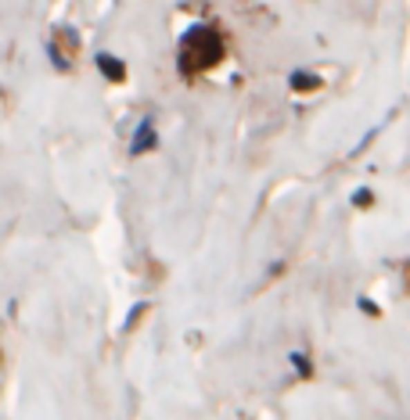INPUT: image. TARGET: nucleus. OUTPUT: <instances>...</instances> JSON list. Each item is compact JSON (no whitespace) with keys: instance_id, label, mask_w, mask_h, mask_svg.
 <instances>
[{"instance_id":"obj_1","label":"nucleus","mask_w":410,"mask_h":420,"mask_svg":"<svg viewBox=\"0 0 410 420\" xmlns=\"http://www.w3.org/2000/svg\"><path fill=\"white\" fill-rule=\"evenodd\" d=\"M223 58H227V36L216 26H191L180 36V47H176V61H180L184 76L212 72Z\"/></svg>"},{"instance_id":"obj_2","label":"nucleus","mask_w":410,"mask_h":420,"mask_svg":"<svg viewBox=\"0 0 410 420\" xmlns=\"http://www.w3.org/2000/svg\"><path fill=\"white\" fill-rule=\"evenodd\" d=\"M97 68H101V76L104 79H112V83H122L127 79V65H122L119 58H112V54H97Z\"/></svg>"},{"instance_id":"obj_3","label":"nucleus","mask_w":410,"mask_h":420,"mask_svg":"<svg viewBox=\"0 0 410 420\" xmlns=\"http://www.w3.org/2000/svg\"><path fill=\"white\" fill-rule=\"evenodd\" d=\"M130 148H133V155H145L148 148H155V130H151V119H145V122L137 126V137H133V144H130Z\"/></svg>"},{"instance_id":"obj_4","label":"nucleus","mask_w":410,"mask_h":420,"mask_svg":"<svg viewBox=\"0 0 410 420\" xmlns=\"http://www.w3.org/2000/svg\"><path fill=\"white\" fill-rule=\"evenodd\" d=\"M320 76H310V72H292V90L295 94H310V90H320Z\"/></svg>"},{"instance_id":"obj_5","label":"nucleus","mask_w":410,"mask_h":420,"mask_svg":"<svg viewBox=\"0 0 410 420\" xmlns=\"http://www.w3.org/2000/svg\"><path fill=\"white\" fill-rule=\"evenodd\" d=\"M145 313H148V305H145V302H140V305H133V309H130V316H127V331H130V327H133L140 316H145Z\"/></svg>"},{"instance_id":"obj_6","label":"nucleus","mask_w":410,"mask_h":420,"mask_svg":"<svg viewBox=\"0 0 410 420\" xmlns=\"http://www.w3.org/2000/svg\"><path fill=\"white\" fill-rule=\"evenodd\" d=\"M353 202H356V205H371L374 198H371V191H356V198H353Z\"/></svg>"},{"instance_id":"obj_7","label":"nucleus","mask_w":410,"mask_h":420,"mask_svg":"<svg viewBox=\"0 0 410 420\" xmlns=\"http://www.w3.org/2000/svg\"><path fill=\"white\" fill-rule=\"evenodd\" d=\"M0 388H4V349H0Z\"/></svg>"}]
</instances>
